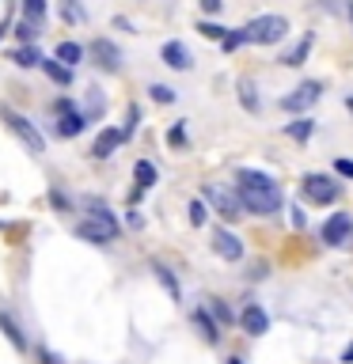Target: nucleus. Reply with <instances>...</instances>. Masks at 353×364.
I'll use <instances>...</instances> for the list:
<instances>
[{
    "instance_id": "nucleus-30",
    "label": "nucleus",
    "mask_w": 353,
    "mask_h": 364,
    "mask_svg": "<svg viewBox=\"0 0 353 364\" xmlns=\"http://www.w3.org/2000/svg\"><path fill=\"white\" fill-rule=\"evenodd\" d=\"M221 46H224V53L239 49V46H243V31H232V34H224V42H221Z\"/></svg>"
},
{
    "instance_id": "nucleus-28",
    "label": "nucleus",
    "mask_w": 353,
    "mask_h": 364,
    "mask_svg": "<svg viewBox=\"0 0 353 364\" xmlns=\"http://www.w3.org/2000/svg\"><path fill=\"white\" fill-rule=\"evenodd\" d=\"M23 16L27 19H42L46 16V0H23Z\"/></svg>"
},
{
    "instance_id": "nucleus-14",
    "label": "nucleus",
    "mask_w": 353,
    "mask_h": 364,
    "mask_svg": "<svg viewBox=\"0 0 353 364\" xmlns=\"http://www.w3.org/2000/svg\"><path fill=\"white\" fill-rule=\"evenodd\" d=\"M84 125H88V118H84V114H58V125H53V133H58V137H80L84 133Z\"/></svg>"
},
{
    "instance_id": "nucleus-8",
    "label": "nucleus",
    "mask_w": 353,
    "mask_h": 364,
    "mask_svg": "<svg viewBox=\"0 0 353 364\" xmlns=\"http://www.w3.org/2000/svg\"><path fill=\"white\" fill-rule=\"evenodd\" d=\"M91 61H95L99 69H107V73H118V69H122V49L110 38H95L91 42Z\"/></svg>"
},
{
    "instance_id": "nucleus-38",
    "label": "nucleus",
    "mask_w": 353,
    "mask_h": 364,
    "mask_svg": "<svg viewBox=\"0 0 353 364\" xmlns=\"http://www.w3.org/2000/svg\"><path fill=\"white\" fill-rule=\"evenodd\" d=\"M130 224H133V228H141V224H145V217H141L137 209H130Z\"/></svg>"
},
{
    "instance_id": "nucleus-21",
    "label": "nucleus",
    "mask_w": 353,
    "mask_h": 364,
    "mask_svg": "<svg viewBox=\"0 0 353 364\" xmlns=\"http://www.w3.org/2000/svg\"><path fill=\"white\" fill-rule=\"evenodd\" d=\"M312 53V34H304V38L296 42L293 49H289L285 57H281V65H304V57Z\"/></svg>"
},
{
    "instance_id": "nucleus-40",
    "label": "nucleus",
    "mask_w": 353,
    "mask_h": 364,
    "mask_svg": "<svg viewBox=\"0 0 353 364\" xmlns=\"http://www.w3.org/2000/svg\"><path fill=\"white\" fill-rule=\"evenodd\" d=\"M345 361H353V345H350V349H345Z\"/></svg>"
},
{
    "instance_id": "nucleus-27",
    "label": "nucleus",
    "mask_w": 353,
    "mask_h": 364,
    "mask_svg": "<svg viewBox=\"0 0 353 364\" xmlns=\"http://www.w3.org/2000/svg\"><path fill=\"white\" fill-rule=\"evenodd\" d=\"M206 220H209V209H206V202H197V197H194V202H190V224H194V228H202V224H206Z\"/></svg>"
},
{
    "instance_id": "nucleus-17",
    "label": "nucleus",
    "mask_w": 353,
    "mask_h": 364,
    "mask_svg": "<svg viewBox=\"0 0 353 364\" xmlns=\"http://www.w3.org/2000/svg\"><path fill=\"white\" fill-rule=\"evenodd\" d=\"M58 61L65 69H76L84 61V46H80V42H61V46H58Z\"/></svg>"
},
{
    "instance_id": "nucleus-5",
    "label": "nucleus",
    "mask_w": 353,
    "mask_h": 364,
    "mask_svg": "<svg viewBox=\"0 0 353 364\" xmlns=\"http://www.w3.org/2000/svg\"><path fill=\"white\" fill-rule=\"evenodd\" d=\"M304 194H308V202H315V205H330V202H338L342 186H338L330 175H308L304 178Z\"/></svg>"
},
{
    "instance_id": "nucleus-35",
    "label": "nucleus",
    "mask_w": 353,
    "mask_h": 364,
    "mask_svg": "<svg viewBox=\"0 0 353 364\" xmlns=\"http://www.w3.org/2000/svg\"><path fill=\"white\" fill-rule=\"evenodd\" d=\"M213 311H217V319H221V323H232V311L224 308L221 300H213Z\"/></svg>"
},
{
    "instance_id": "nucleus-2",
    "label": "nucleus",
    "mask_w": 353,
    "mask_h": 364,
    "mask_svg": "<svg viewBox=\"0 0 353 364\" xmlns=\"http://www.w3.org/2000/svg\"><path fill=\"white\" fill-rule=\"evenodd\" d=\"M118 232H122L118 217H114L110 209H103V205H91V209H88V220H80V224L73 228V235H76V239H84V243H95V247L110 243Z\"/></svg>"
},
{
    "instance_id": "nucleus-37",
    "label": "nucleus",
    "mask_w": 353,
    "mask_h": 364,
    "mask_svg": "<svg viewBox=\"0 0 353 364\" xmlns=\"http://www.w3.org/2000/svg\"><path fill=\"white\" fill-rule=\"evenodd\" d=\"M334 171H338V175H350V178H353V160H338Z\"/></svg>"
},
{
    "instance_id": "nucleus-39",
    "label": "nucleus",
    "mask_w": 353,
    "mask_h": 364,
    "mask_svg": "<svg viewBox=\"0 0 353 364\" xmlns=\"http://www.w3.org/2000/svg\"><path fill=\"white\" fill-rule=\"evenodd\" d=\"M42 361H46V364H61V361H58V356L49 353V349H42Z\"/></svg>"
},
{
    "instance_id": "nucleus-24",
    "label": "nucleus",
    "mask_w": 353,
    "mask_h": 364,
    "mask_svg": "<svg viewBox=\"0 0 353 364\" xmlns=\"http://www.w3.org/2000/svg\"><path fill=\"white\" fill-rule=\"evenodd\" d=\"M239 103H243V110L258 114V99H255V80H239Z\"/></svg>"
},
{
    "instance_id": "nucleus-15",
    "label": "nucleus",
    "mask_w": 353,
    "mask_h": 364,
    "mask_svg": "<svg viewBox=\"0 0 353 364\" xmlns=\"http://www.w3.org/2000/svg\"><path fill=\"white\" fill-rule=\"evenodd\" d=\"M345 235H350V213H334L327 220V228H323V239L338 247V243H345Z\"/></svg>"
},
{
    "instance_id": "nucleus-22",
    "label": "nucleus",
    "mask_w": 353,
    "mask_h": 364,
    "mask_svg": "<svg viewBox=\"0 0 353 364\" xmlns=\"http://www.w3.org/2000/svg\"><path fill=\"white\" fill-rule=\"evenodd\" d=\"M133 178H137V190H152V186H156V167H152L148 160H137Z\"/></svg>"
},
{
    "instance_id": "nucleus-29",
    "label": "nucleus",
    "mask_w": 353,
    "mask_h": 364,
    "mask_svg": "<svg viewBox=\"0 0 353 364\" xmlns=\"http://www.w3.org/2000/svg\"><path fill=\"white\" fill-rule=\"evenodd\" d=\"M148 91H152V99H156V103H175V91L167 88V84H152Z\"/></svg>"
},
{
    "instance_id": "nucleus-6",
    "label": "nucleus",
    "mask_w": 353,
    "mask_h": 364,
    "mask_svg": "<svg viewBox=\"0 0 353 364\" xmlns=\"http://www.w3.org/2000/svg\"><path fill=\"white\" fill-rule=\"evenodd\" d=\"M206 202L213 205V209L221 213L224 220H239V217H243V205H239V194H228L224 186H213V182H209V186H206Z\"/></svg>"
},
{
    "instance_id": "nucleus-18",
    "label": "nucleus",
    "mask_w": 353,
    "mask_h": 364,
    "mask_svg": "<svg viewBox=\"0 0 353 364\" xmlns=\"http://www.w3.org/2000/svg\"><path fill=\"white\" fill-rule=\"evenodd\" d=\"M16 34H19V42H23V46H34V42H38V34H42V19H19L16 23Z\"/></svg>"
},
{
    "instance_id": "nucleus-36",
    "label": "nucleus",
    "mask_w": 353,
    "mask_h": 364,
    "mask_svg": "<svg viewBox=\"0 0 353 364\" xmlns=\"http://www.w3.org/2000/svg\"><path fill=\"white\" fill-rule=\"evenodd\" d=\"M323 8H327V12H334V16H342V12H350V4H345V8H342L338 0H323Z\"/></svg>"
},
{
    "instance_id": "nucleus-12",
    "label": "nucleus",
    "mask_w": 353,
    "mask_h": 364,
    "mask_svg": "<svg viewBox=\"0 0 353 364\" xmlns=\"http://www.w3.org/2000/svg\"><path fill=\"white\" fill-rule=\"evenodd\" d=\"M239 323H243V330L251 334V338H258V334L270 330V315H266V311L258 308V304H247L243 315H239Z\"/></svg>"
},
{
    "instance_id": "nucleus-1",
    "label": "nucleus",
    "mask_w": 353,
    "mask_h": 364,
    "mask_svg": "<svg viewBox=\"0 0 353 364\" xmlns=\"http://www.w3.org/2000/svg\"><path fill=\"white\" fill-rule=\"evenodd\" d=\"M239 205L247 213L270 217L281 209V190L273 186V178L258 175V171H239Z\"/></svg>"
},
{
    "instance_id": "nucleus-20",
    "label": "nucleus",
    "mask_w": 353,
    "mask_h": 364,
    "mask_svg": "<svg viewBox=\"0 0 353 364\" xmlns=\"http://www.w3.org/2000/svg\"><path fill=\"white\" fill-rule=\"evenodd\" d=\"M12 61H16L19 69H42V49L38 46H23L12 53Z\"/></svg>"
},
{
    "instance_id": "nucleus-9",
    "label": "nucleus",
    "mask_w": 353,
    "mask_h": 364,
    "mask_svg": "<svg viewBox=\"0 0 353 364\" xmlns=\"http://www.w3.org/2000/svg\"><path fill=\"white\" fill-rule=\"evenodd\" d=\"M213 251L221 254L224 262H239V258H243V243H239L228 228H217V232H213Z\"/></svg>"
},
{
    "instance_id": "nucleus-13",
    "label": "nucleus",
    "mask_w": 353,
    "mask_h": 364,
    "mask_svg": "<svg viewBox=\"0 0 353 364\" xmlns=\"http://www.w3.org/2000/svg\"><path fill=\"white\" fill-rule=\"evenodd\" d=\"M0 330H4V338L12 341V349H16V353H27V338H23V326L16 323V315H12L8 308H0Z\"/></svg>"
},
{
    "instance_id": "nucleus-23",
    "label": "nucleus",
    "mask_w": 353,
    "mask_h": 364,
    "mask_svg": "<svg viewBox=\"0 0 353 364\" xmlns=\"http://www.w3.org/2000/svg\"><path fill=\"white\" fill-rule=\"evenodd\" d=\"M152 274H156V277H160V284H164V289L171 292V300H179V296H182L179 281H175V274H171V269L164 266V262H152Z\"/></svg>"
},
{
    "instance_id": "nucleus-7",
    "label": "nucleus",
    "mask_w": 353,
    "mask_h": 364,
    "mask_svg": "<svg viewBox=\"0 0 353 364\" xmlns=\"http://www.w3.org/2000/svg\"><path fill=\"white\" fill-rule=\"evenodd\" d=\"M319 95H323V88H319V80H304L296 91H289L285 99H281V110H293V114H300V110H308L312 103H319Z\"/></svg>"
},
{
    "instance_id": "nucleus-25",
    "label": "nucleus",
    "mask_w": 353,
    "mask_h": 364,
    "mask_svg": "<svg viewBox=\"0 0 353 364\" xmlns=\"http://www.w3.org/2000/svg\"><path fill=\"white\" fill-rule=\"evenodd\" d=\"M312 130H315V121L312 118H300V121L289 125V137H293V141H308V137H312Z\"/></svg>"
},
{
    "instance_id": "nucleus-32",
    "label": "nucleus",
    "mask_w": 353,
    "mask_h": 364,
    "mask_svg": "<svg viewBox=\"0 0 353 364\" xmlns=\"http://www.w3.org/2000/svg\"><path fill=\"white\" fill-rule=\"evenodd\" d=\"M49 202H53V209H61V213L69 209V197L61 194V190H49Z\"/></svg>"
},
{
    "instance_id": "nucleus-10",
    "label": "nucleus",
    "mask_w": 353,
    "mask_h": 364,
    "mask_svg": "<svg viewBox=\"0 0 353 364\" xmlns=\"http://www.w3.org/2000/svg\"><path fill=\"white\" fill-rule=\"evenodd\" d=\"M122 130H114V125H107V130L99 133L95 137V145H91V156H95V160H110V156L118 152V148H122Z\"/></svg>"
},
{
    "instance_id": "nucleus-16",
    "label": "nucleus",
    "mask_w": 353,
    "mask_h": 364,
    "mask_svg": "<svg viewBox=\"0 0 353 364\" xmlns=\"http://www.w3.org/2000/svg\"><path fill=\"white\" fill-rule=\"evenodd\" d=\"M42 73L58 84V88H69V84H73V69H65L58 57H42Z\"/></svg>"
},
{
    "instance_id": "nucleus-26",
    "label": "nucleus",
    "mask_w": 353,
    "mask_h": 364,
    "mask_svg": "<svg viewBox=\"0 0 353 364\" xmlns=\"http://www.w3.org/2000/svg\"><path fill=\"white\" fill-rule=\"evenodd\" d=\"M61 16H65L69 23H84V8H80V0H61Z\"/></svg>"
},
{
    "instance_id": "nucleus-41",
    "label": "nucleus",
    "mask_w": 353,
    "mask_h": 364,
    "mask_svg": "<svg viewBox=\"0 0 353 364\" xmlns=\"http://www.w3.org/2000/svg\"><path fill=\"white\" fill-rule=\"evenodd\" d=\"M228 364H243V361H228Z\"/></svg>"
},
{
    "instance_id": "nucleus-34",
    "label": "nucleus",
    "mask_w": 353,
    "mask_h": 364,
    "mask_svg": "<svg viewBox=\"0 0 353 364\" xmlns=\"http://www.w3.org/2000/svg\"><path fill=\"white\" fill-rule=\"evenodd\" d=\"M167 141H171L175 148H182V145H186V130H182V125H175V130H171V137H167Z\"/></svg>"
},
{
    "instance_id": "nucleus-4",
    "label": "nucleus",
    "mask_w": 353,
    "mask_h": 364,
    "mask_svg": "<svg viewBox=\"0 0 353 364\" xmlns=\"http://www.w3.org/2000/svg\"><path fill=\"white\" fill-rule=\"evenodd\" d=\"M239 31H243V42L273 46V42H281L289 34V19L285 16H258V19H251L247 27H239Z\"/></svg>"
},
{
    "instance_id": "nucleus-31",
    "label": "nucleus",
    "mask_w": 353,
    "mask_h": 364,
    "mask_svg": "<svg viewBox=\"0 0 353 364\" xmlns=\"http://www.w3.org/2000/svg\"><path fill=\"white\" fill-rule=\"evenodd\" d=\"M197 31L206 34V38H221V42H224V34H228L224 27H217V23H197Z\"/></svg>"
},
{
    "instance_id": "nucleus-11",
    "label": "nucleus",
    "mask_w": 353,
    "mask_h": 364,
    "mask_svg": "<svg viewBox=\"0 0 353 364\" xmlns=\"http://www.w3.org/2000/svg\"><path fill=\"white\" fill-rule=\"evenodd\" d=\"M160 57H164V65L175 69V73H186L194 61H190V49L182 46V42H164V49H160Z\"/></svg>"
},
{
    "instance_id": "nucleus-3",
    "label": "nucleus",
    "mask_w": 353,
    "mask_h": 364,
    "mask_svg": "<svg viewBox=\"0 0 353 364\" xmlns=\"http://www.w3.org/2000/svg\"><path fill=\"white\" fill-rule=\"evenodd\" d=\"M0 121H4L12 133H16L19 145H23L31 156H42V152H46V137L38 133V125H34L31 118H23V114L12 110V106H0Z\"/></svg>"
},
{
    "instance_id": "nucleus-19",
    "label": "nucleus",
    "mask_w": 353,
    "mask_h": 364,
    "mask_svg": "<svg viewBox=\"0 0 353 364\" xmlns=\"http://www.w3.org/2000/svg\"><path fill=\"white\" fill-rule=\"evenodd\" d=\"M194 326L202 330V338H206L209 345H217V341H221V330H217V323L209 319V311H194Z\"/></svg>"
},
{
    "instance_id": "nucleus-33",
    "label": "nucleus",
    "mask_w": 353,
    "mask_h": 364,
    "mask_svg": "<svg viewBox=\"0 0 353 364\" xmlns=\"http://www.w3.org/2000/svg\"><path fill=\"white\" fill-rule=\"evenodd\" d=\"M202 4V12H209V16H217V12L224 8V0H197Z\"/></svg>"
}]
</instances>
